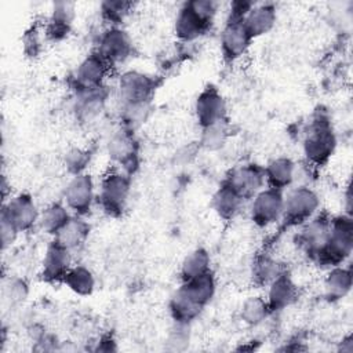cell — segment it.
<instances>
[{
	"instance_id": "277c9868",
	"label": "cell",
	"mask_w": 353,
	"mask_h": 353,
	"mask_svg": "<svg viewBox=\"0 0 353 353\" xmlns=\"http://www.w3.org/2000/svg\"><path fill=\"white\" fill-rule=\"evenodd\" d=\"M131 190V175L121 170L109 171L99 185L98 200L102 210L110 216H120L125 210Z\"/></svg>"
},
{
	"instance_id": "7c38bea8",
	"label": "cell",
	"mask_w": 353,
	"mask_h": 353,
	"mask_svg": "<svg viewBox=\"0 0 353 353\" xmlns=\"http://www.w3.org/2000/svg\"><path fill=\"white\" fill-rule=\"evenodd\" d=\"M1 216L8 219L21 233L32 229L36 223H39L40 212L30 194L19 193L14 197H10L8 201L4 203Z\"/></svg>"
},
{
	"instance_id": "d590c367",
	"label": "cell",
	"mask_w": 353,
	"mask_h": 353,
	"mask_svg": "<svg viewBox=\"0 0 353 353\" xmlns=\"http://www.w3.org/2000/svg\"><path fill=\"white\" fill-rule=\"evenodd\" d=\"M28 296V285L21 279L10 280V284L7 287V298H10L11 303H19L23 302Z\"/></svg>"
},
{
	"instance_id": "8992f818",
	"label": "cell",
	"mask_w": 353,
	"mask_h": 353,
	"mask_svg": "<svg viewBox=\"0 0 353 353\" xmlns=\"http://www.w3.org/2000/svg\"><path fill=\"white\" fill-rule=\"evenodd\" d=\"M156 87V80L143 72H124L117 83V95L121 102V106L150 103Z\"/></svg>"
},
{
	"instance_id": "83f0119b",
	"label": "cell",
	"mask_w": 353,
	"mask_h": 353,
	"mask_svg": "<svg viewBox=\"0 0 353 353\" xmlns=\"http://www.w3.org/2000/svg\"><path fill=\"white\" fill-rule=\"evenodd\" d=\"M63 283L66 287L77 295H91L95 288V277L92 272L84 265H74L66 273Z\"/></svg>"
},
{
	"instance_id": "e0dca14e",
	"label": "cell",
	"mask_w": 353,
	"mask_h": 353,
	"mask_svg": "<svg viewBox=\"0 0 353 353\" xmlns=\"http://www.w3.org/2000/svg\"><path fill=\"white\" fill-rule=\"evenodd\" d=\"M72 266V251L52 240L44 254L41 270L43 279L47 283H63V279Z\"/></svg>"
},
{
	"instance_id": "30bf717a",
	"label": "cell",
	"mask_w": 353,
	"mask_h": 353,
	"mask_svg": "<svg viewBox=\"0 0 353 353\" xmlns=\"http://www.w3.org/2000/svg\"><path fill=\"white\" fill-rule=\"evenodd\" d=\"M110 65L95 51L87 55L76 68L73 74L74 91H84L105 85Z\"/></svg>"
},
{
	"instance_id": "7a4b0ae2",
	"label": "cell",
	"mask_w": 353,
	"mask_h": 353,
	"mask_svg": "<svg viewBox=\"0 0 353 353\" xmlns=\"http://www.w3.org/2000/svg\"><path fill=\"white\" fill-rule=\"evenodd\" d=\"M353 250V222L350 215L343 214L331 218L328 236L324 247L314 258V262L334 268L342 265Z\"/></svg>"
},
{
	"instance_id": "4dcf8cb0",
	"label": "cell",
	"mask_w": 353,
	"mask_h": 353,
	"mask_svg": "<svg viewBox=\"0 0 353 353\" xmlns=\"http://www.w3.org/2000/svg\"><path fill=\"white\" fill-rule=\"evenodd\" d=\"M283 272H284V269L281 268V265L276 259H273L269 255H261L254 262L252 277L258 284L268 285L270 281H273Z\"/></svg>"
},
{
	"instance_id": "d6986e66",
	"label": "cell",
	"mask_w": 353,
	"mask_h": 353,
	"mask_svg": "<svg viewBox=\"0 0 353 353\" xmlns=\"http://www.w3.org/2000/svg\"><path fill=\"white\" fill-rule=\"evenodd\" d=\"M298 298V287L291 276L284 270L268 284V306L270 312H279L291 306Z\"/></svg>"
},
{
	"instance_id": "ba28073f",
	"label": "cell",
	"mask_w": 353,
	"mask_h": 353,
	"mask_svg": "<svg viewBox=\"0 0 353 353\" xmlns=\"http://www.w3.org/2000/svg\"><path fill=\"white\" fill-rule=\"evenodd\" d=\"M97 52L110 66H114L132 55V40L123 28L109 26L99 34Z\"/></svg>"
},
{
	"instance_id": "4316f807",
	"label": "cell",
	"mask_w": 353,
	"mask_h": 353,
	"mask_svg": "<svg viewBox=\"0 0 353 353\" xmlns=\"http://www.w3.org/2000/svg\"><path fill=\"white\" fill-rule=\"evenodd\" d=\"M72 218L69 208L61 203H52L40 212L39 225L44 233L55 236Z\"/></svg>"
},
{
	"instance_id": "5bb4252c",
	"label": "cell",
	"mask_w": 353,
	"mask_h": 353,
	"mask_svg": "<svg viewBox=\"0 0 353 353\" xmlns=\"http://www.w3.org/2000/svg\"><path fill=\"white\" fill-rule=\"evenodd\" d=\"M215 288H216L215 277H214L212 272L210 270L204 274H200L190 280L182 281L181 287L175 292L183 301H186L188 305H190L193 309H196L201 313L203 309L214 298Z\"/></svg>"
},
{
	"instance_id": "484cf974",
	"label": "cell",
	"mask_w": 353,
	"mask_h": 353,
	"mask_svg": "<svg viewBox=\"0 0 353 353\" xmlns=\"http://www.w3.org/2000/svg\"><path fill=\"white\" fill-rule=\"evenodd\" d=\"M244 200L225 182L212 196V208L222 219H233L241 210Z\"/></svg>"
},
{
	"instance_id": "9c48e42d",
	"label": "cell",
	"mask_w": 353,
	"mask_h": 353,
	"mask_svg": "<svg viewBox=\"0 0 353 353\" xmlns=\"http://www.w3.org/2000/svg\"><path fill=\"white\" fill-rule=\"evenodd\" d=\"M63 200L66 207L74 215L83 216L90 212L95 200V185L92 178L85 172L73 175L65 188Z\"/></svg>"
},
{
	"instance_id": "6da1fadb",
	"label": "cell",
	"mask_w": 353,
	"mask_h": 353,
	"mask_svg": "<svg viewBox=\"0 0 353 353\" xmlns=\"http://www.w3.org/2000/svg\"><path fill=\"white\" fill-rule=\"evenodd\" d=\"M216 14V3L211 0L186 1L178 11L174 32L182 43H192L204 36Z\"/></svg>"
},
{
	"instance_id": "cb8c5ba5",
	"label": "cell",
	"mask_w": 353,
	"mask_h": 353,
	"mask_svg": "<svg viewBox=\"0 0 353 353\" xmlns=\"http://www.w3.org/2000/svg\"><path fill=\"white\" fill-rule=\"evenodd\" d=\"M352 290V270L341 265L330 269L324 279V295L328 301H339Z\"/></svg>"
},
{
	"instance_id": "e575fe53",
	"label": "cell",
	"mask_w": 353,
	"mask_h": 353,
	"mask_svg": "<svg viewBox=\"0 0 353 353\" xmlns=\"http://www.w3.org/2000/svg\"><path fill=\"white\" fill-rule=\"evenodd\" d=\"M189 325L183 323H175L168 336V345L172 350H181L189 343Z\"/></svg>"
},
{
	"instance_id": "1f68e13d",
	"label": "cell",
	"mask_w": 353,
	"mask_h": 353,
	"mask_svg": "<svg viewBox=\"0 0 353 353\" xmlns=\"http://www.w3.org/2000/svg\"><path fill=\"white\" fill-rule=\"evenodd\" d=\"M132 3L130 1H103L101 3V15L102 19L109 23V26H120L123 21L128 17L132 10Z\"/></svg>"
},
{
	"instance_id": "8fae6325",
	"label": "cell",
	"mask_w": 353,
	"mask_h": 353,
	"mask_svg": "<svg viewBox=\"0 0 353 353\" xmlns=\"http://www.w3.org/2000/svg\"><path fill=\"white\" fill-rule=\"evenodd\" d=\"M108 152L113 161H116L121 171L128 175L138 168V142L134 138V131L121 128L116 131L108 143Z\"/></svg>"
},
{
	"instance_id": "4fadbf2b",
	"label": "cell",
	"mask_w": 353,
	"mask_h": 353,
	"mask_svg": "<svg viewBox=\"0 0 353 353\" xmlns=\"http://www.w3.org/2000/svg\"><path fill=\"white\" fill-rule=\"evenodd\" d=\"M244 201L251 200L265 185L263 168L256 164H243L233 168L225 179Z\"/></svg>"
},
{
	"instance_id": "ac0fdd59",
	"label": "cell",
	"mask_w": 353,
	"mask_h": 353,
	"mask_svg": "<svg viewBox=\"0 0 353 353\" xmlns=\"http://www.w3.org/2000/svg\"><path fill=\"white\" fill-rule=\"evenodd\" d=\"M330 221L331 218L314 215L312 219L302 225V230L298 239L302 248L312 261H314V258L317 256V254L321 251L327 241Z\"/></svg>"
},
{
	"instance_id": "7402d4cb",
	"label": "cell",
	"mask_w": 353,
	"mask_h": 353,
	"mask_svg": "<svg viewBox=\"0 0 353 353\" xmlns=\"http://www.w3.org/2000/svg\"><path fill=\"white\" fill-rule=\"evenodd\" d=\"M76 15V4L72 1H57L52 4L51 17L44 33L51 40H62L68 36Z\"/></svg>"
},
{
	"instance_id": "f1b7e54d",
	"label": "cell",
	"mask_w": 353,
	"mask_h": 353,
	"mask_svg": "<svg viewBox=\"0 0 353 353\" xmlns=\"http://www.w3.org/2000/svg\"><path fill=\"white\" fill-rule=\"evenodd\" d=\"M211 270V258L207 250L196 248L185 256L181 265V280L186 281Z\"/></svg>"
},
{
	"instance_id": "f546056e",
	"label": "cell",
	"mask_w": 353,
	"mask_h": 353,
	"mask_svg": "<svg viewBox=\"0 0 353 353\" xmlns=\"http://www.w3.org/2000/svg\"><path fill=\"white\" fill-rule=\"evenodd\" d=\"M266 299L261 296H250L243 302L241 306V319L250 325H259L270 314Z\"/></svg>"
},
{
	"instance_id": "d4e9b609",
	"label": "cell",
	"mask_w": 353,
	"mask_h": 353,
	"mask_svg": "<svg viewBox=\"0 0 353 353\" xmlns=\"http://www.w3.org/2000/svg\"><path fill=\"white\" fill-rule=\"evenodd\" d=\"M88 232H90L88 223L81 216L72 215V218L66 222V225L54 236V241L73 251L85 241Z\"/></svg>"
},
{
	"instance_id": "3957f363",
	"label": "cell",
	"mask_w": 353,
	"mask_h": 353,
	"mask_svg": "<svg viewBox=\"0 0 353 353\" xmlns=\"http://www.w3.org/2000/svg\"><path fill=\"white\" fill-rule=\"evenodd\" d=\"M336 137L325 113L317 112L305 134L303 153L310 165H323L334 154Z\"/></svg>"
},
{
	"instance_id": "836d02e7",
	"label": "cell",
	"mask_w": 353,
	"mask_h": 353,
	"mask_svg": "<svg viewBox=\"0 0 353 353\" xmlns=\"http://www.w3.org/2000/svg\"><path fill=\"white\" fill-rule=\"evenodd\" d=\"M91 161V152L83 148H72L65 153L63 164L72 175L83 174Z\"/></svg>"
},
{
	"instance_id": "ffe728a7",
	"label": "cell",
	"mask_w": 353,
	"mask_h": 353,
	"mask_svg": "<svg viewBox=\"0 0 353 353\" xmlns=\"http://www.w3.org/2000/svg\"><path fill=\"white\" fill-rule=\"evenodd\" d=\"M108 94L109 92L105 85L76 92L74 112L77 119L81 123L94 121L102 113L108 99Z\"/></svg>"
},
{
	"instance_id": "2e32d148",
	"label": "cell",
	"mask_w": 353,
	"mask_h": 353,
	"mask_svg": "<svg viewBox=\"0 0 353 353\" xmlns=\"http://www.w3.org/2000/svg\"><path fill=\"white\" fill-rule=\"evenodd\" d=\"M252 37L247 32L243 21L226 19L221 33V50L226 61L233 62L245 54Z\"/></svg>"
},
{
	"instance_id": "5b68a950",
	"label": "cell",
	"mask_w": 353,
	"mask_h": 353,
	"mask_svg": "<svg viewBox=\"0 0 353 353\" xmlns=\"http://www.w3.org/2000/svg\"><path fill=\"white\" fill-rule=\"evenodd\" d=\"M320 207L317 193L309 186H298L284 196L283 216L285 226H302L312 219Z\"/></svg>"
},
{
	"instance_id": "8d00e7d4",
	"label": "cell",
	"mask_w": 353,
	"mask_h": 353,
	"mask_svg": "<svg viewBox=\"0 0 353 353\" xmlns=\"http://www.w3.org/2000/svg\"><path fill=\"white\" fill-rule=\"evenodd\" d=\"M0 219H1V226H0L1 244H3V248H6V247L11 245V244L15 241V239H17L19 230H18L8 219H6V218H3V216H1Z\"/></svg>"
},
{
	"instance_id": "d6a6232c",
	"label": "cell",
	"mask_w": 353,
	"mask_h": 353,
	"mask_svg": "<svg viewBox=\"0 0 353 353\" xmlns=\"http://www.w3.org/2000/svg\"><path fill=\"white\" fill-rule=\"evenodd\" d=\"M201 145L208 150H216L228 139L229 135V124L228 120H221L215 124H211L205 128H201Z\"/></svg>"
},
{
	"instance_id": "44dd1931",
	"label": "cell",
	"mask_w": 353,
	"mask_h": 353,
	"mask_svg": "<svg viewBox=\"0 0 353 353\" xmlns=\"http://www.w3.org/2000/svg\"><path fill=\"white\" fill-rule=\"evenodd\" d=\"M276 19L277 11L273 3H255L245 15L243 23L254 40L270 32L276 25Z\"/></svg>"
},
{
	"instance_id": "52a82bcc",
	"label": "cell",
	"mask_w": 353,
	"mask_h": 353,
	"mask_svg": "<svg viewBox=\"0 0 353 353\" xmlns=\"http://www.w3.org/2000/svg\"><path fill=\"white\" fill-rule=\"evenodd\" d=\"M283 207V192L273 188H265L251 199L250 215L256 226L268 228L281 219Z\"/></svg>"
},
{
	"instance_id": "74e56055",
	"label": "cell",
	"mask_w": 353,
	"mask_h": 353,
	"mask_svg": "<svg viewBox=\"0 0 353 353\" xmlns=\"http://www.w3.org/2000/svg\"><path fill=\"white\" fill-rule=\"evenodd\" d=\"M23 44H25V51L29 52L32 57L36 55L41 47V37H40V32L37 29H32L30 32H28L25 34V40H23Z\"/></svg>"
},
{
	"instance_id": "9a60e30c",
	"label": "cell",
	"mask_w": 353,
	"mask_h": 353,
	"mask_svg": "<svg viewBox=\"0 0 353 353\" xmlns=\"http://www.w3.org/2000/svg\"><path fill=\"white\" fill-rule=\"evenodd\" d=\"M194 114L199 125L205 128L226 119V101L215 87L204 88L194 103Z\"/></svg>"
},
{
	"instance_id": "603a6c76",
	"label": "cell",
	"mask_w": 353,
	"mask_h": 353,
	"mask_svg": "<svg viewBox=\"0 0 353 353\" xmlns=\"http://www.w3.org/2000/svg\"><path fill=\"white\" fill-rule=\"evenodd\" d=\"M263 172L265 183L268 185V188L283 192L294 183L296 176V165L290 157L280 156L270 160L263 168Z\"/></svg>"
}]
</instances>
